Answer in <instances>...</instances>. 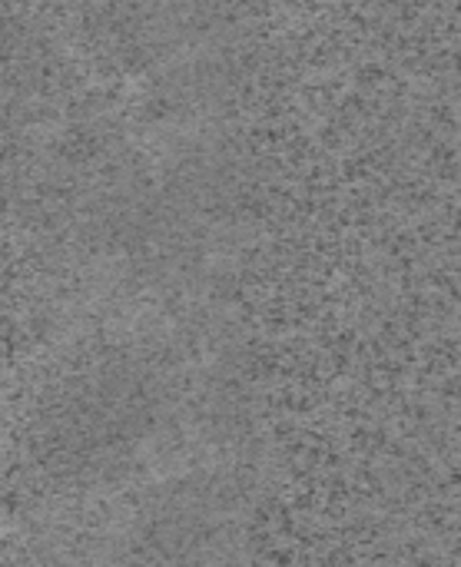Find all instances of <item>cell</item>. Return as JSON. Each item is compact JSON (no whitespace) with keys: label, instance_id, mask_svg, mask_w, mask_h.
I'll return each mask as SVG.
<instances>
[{"label":"cell","instance_id":"1","mask_svg":"<svg viewBox=\"0 0 461 567\" xmlns=\"http://www.w3.org/2000/svg\"><path fill=\"white\" fill-rule=\"evenodd\" d=\"M160 432V402L143 382L83 379L40 412L33 449L50 475L96 482L133 462Z\"/></svg>","mask_w":461,"mask_h":567}]
</instances>
